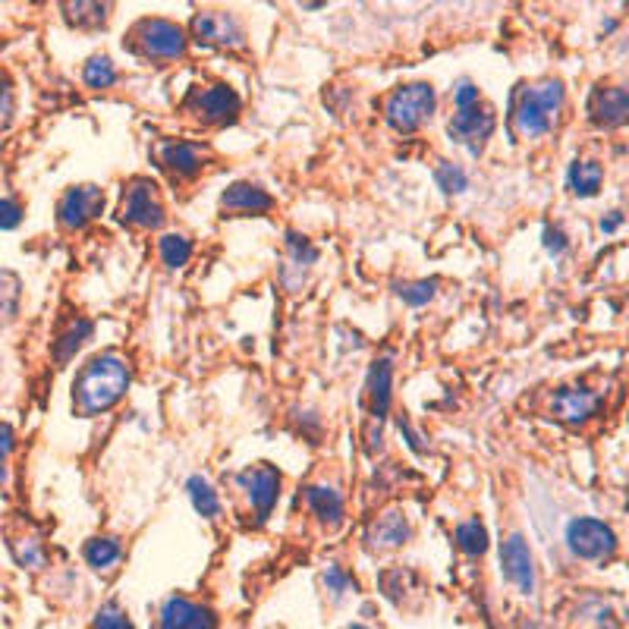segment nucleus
<instances>
[{
    "mask_svg": "<svg viewBox=\"0 0 629 629\" xmlns=\"http://www.w3.org/2000/svg\"><path fill=\"white\" fill-rule=\"evenodd\" d=\"M435 180H438V187L444 189L447 195L466 192V187H470V177H466V170H463L460 164H450V161L438 164V170H435Z\"/></svg>",
    "mask_w": 629,
    "mask_h": 629,
    "instance_id": "30",
    "label": "nucleus"
},
{
    "mask_svg": "<svg viewBox=\"0 0 629 629\" xmlns=\"http://www.w3.org/2000/svg\"><path fill=\"white\" fill-rule=\"evenodd\" d=\"M447 132H450V139L457 145H463L470 155L478 157L482 149H485V142L495 132V114L488 107H482L478 101L466 104V107H457V114H453V120L447 126Z\"/></svg>",
    "mask_w": 629,
    "mask_h": 629,
    "instance_id": "6",
    "label": "nucleus"
},
{
    "mask_svg": "<svg viewBox=\"0 0 629 629\" xmlns=\"http://www.w3.org/2000/svg\"><path fill=\"white\" fill-rule=\"evenodd\" d=\"M13 447H16V435H13V428H10L7 422H0V488H3V485H7V478H10L7 463H10Z\"/></svg>",
    "mask_w": 629,
    "mask_h": 629,
    "instance_id": "35",
    "label": "nucleus"
},
{
    "mask_svg": "<svg viewBox=\"0 0 629 629\" xmlns=\"http://www.w3.org/2000/svg\"><path fill=\"white\" fill-rule=\"evenodd\" d=\"M435 290H438V281H412V283H400L397 293L400 299L412 306V309H422L435 299Z\"/></svg>",
    "mask_w": 629,
    "mask_h": 629,
    "instance_id": "31",
    "label": "nucleus"
},
{
    "mask_svg": "<svg viewBox=\"0 0 629 629\" xmlns=\"http://www.w3.org/2000/svg\"><path fill=\"white\" fill-rule=\"evenodd\" d=\"M544 249L551 252V255H564L566 246H569V240H566V233L561 227H544Z\"/></svg>",
    "mask_w": 629,
    "mask_h": 629,
    "instance_id": "38",
    "label": "nucleus"
},
{
    "mask_svg": "<svg viewBox=\"0 0 629 629\" xmlns=\"http://www.w3.org/2000/svg\"><path fill=\"white\" fill-rule=\"evenodd\" d=\"M192 35L198 44H215V48H243V29L233 16L227 13H202L192 20Z\"/></svg>",
    "mask_w": 629,
    "mask_h": 629,
    "instance_id": "11",
    "label": "nucleus"
},
{
    "mask_svg": "<svg viewBox=\"0 0 629 629\" xmlns=\"http://www.w3.org/2000/svg\"><path fill=\"white\" fill-rule=\"evenodd\" d=\"M120 220L142 227V230H157L164 223V205L157 198L155 183L149 180H132L120 202Z\"/></svg>",
    "mask_w": 629,
    "mask_h": 629,
    "instance_id": "7",
    "label": "nucleus"
},
{
    "mask_svg": "<svg viewBox=\"0 0 629 629\" xmlns=\"http://www.w3.org/2000/svg\"><path fill=\"white\" fill-rule=\"evenodd\" d=\"M129 381H132V372H129L126 359H120L117 352L98 356L79 372L76 384H73L76 412L89 419V415H101V412L114 409L129 390Z\"/></svg>",
    "mask_w": 629,
    "mask_h": 629,
    "instance_id": "1",
    "label": "nucleus"
},
{
    "mask_svg": "<svg viewBox=\"0 0 629 629\" xmlns=\"http://www.w3.org/2000/svg\"><path fill=\"white\" fill-rule=\"evenodd\" d=\"M120 557H124V548H120L117 538L104 535V538H92L86 544V564L92 566V569H111Z\"/></svg>",
    "mask_w": 629,
    "mask_h": 629,
    "instance_id": "25",
    "label": "nucleus"
},
{
    "mask_svg": "<svg viewBox=\"0 0 629 629\" xmlns=\"http://www.w3.org/2000/svg\"><path fill=\"white\" fill-rule=\"evenodd\" d=\"M457 544H460L463 554L482 557V554L488 551V529H485L478 519H470V523H463V526L457 529Z\"/></svg>",
    "mask_w": 629,
    "mask_h": 629,
    "instance_id": "27",
    "label": "nucleus"
},
{
    "mask_svg": "<svg viewBox=\"0 0 629 629\" xmlns=\"http://www.w3.org/2000/svg\"><path fill=\"white\" fill-rule=\"evenodd\" d=\"M397 425H400V432H403V435H407L409 447H412V450H415V453H422V450H425V444H422V438H419V435H415V432H412V425H409V422H407V419H403V415H400V419H397Z\"/></svg>",
    "mask_w": 629,
    "mask_h": 629,
    "instance_id": "41",
    "label": "nucleus"
},
{
    "mask_svg": "<svg viewBox=\"0 0 629 629\" xmlns=\"http://www.w3.org/2000/svg\"><path fill=\"white\" fill-rule=\"evenodd\" d=\"M501 569L506 582H513L523 595L535 592V564L532 551L523 535H510L501 544Z\"/></svg>",
    "mask_w": 629,
    "mask_h": 629,
    "instance_id": "9",
    "label": "nucleus"
},
{
    "mask_svg": "<svg viewBox=\"0 0 629 629\" xmlns=\"http://www.w3.org/2000/svg\"><path fill=\"white\" fill-rule=\"evenodd\" d=\"M94 629H132V624L126 620V614L117 607V604H104V607L98 611Z\"/></svg>",
    "mask_w": 629,
    "mask_h": 629,
    "instance_id": "34",
    "label": "nucleus"
},
{
    "mask_svg": "<svg viewBox=\"0 0 629 629\" xmlns=\"http://www.w3.org/2000/svg\"><path fill=\"white\" fill-rule=\"evenodd\" d=\"M161 629H218V617L189 598H167L161 611Z\"/></svg>",
    "mask_w": 629,
    "mask_h": 629,
    "instance_id": "12",
    "label": "nucleus"
},
{
    "mask_svg": "<svg viewBox=\"0 0 629 629\" xmlns=\"http://www.w3.org/2000/svg\"><path fill=\"white\" fill-rule=\"evenodd\" d=\"M566 183L576 195L582 198H592L598 195V189L604 183V167L598 161H573L569 170H566Z\"/></svg>",
    "mask_w": 629,
    "mask_h": 629,
    "instance_id": "21",
    "label": "nucleus"
},
{
    "mask_svg": "<svg viewBox=\"0 0 629 629\" xmlns=\"http://www.w3.org/2000/svg\"><path fill=\"white\" fill-rule=\"evenodd\" d=\"M475 101H478V89L472 86L470 79H463V82L453 89V104H457V107H466V104H475Z\"/></svg>",
    "mask_w": 629,
    "mask_h": 629,
    "instance_id": "40",
    "label": "nucleus"
},
{
    "mask_svg": "<svg viewBox=\"0 0 629 629\" xmlns=\"http://www.w3.org/2000/svg\"><path fill=\"white\" fill-rule=\"evenodd\" d=\"M352 629H365V627H352Z\"/></svg>",
    "mask_w": 629,
    "mask_h": 629,
    "instance_id": "44",
    "label": "nucleus"
},
{
    "mask_svg": "<svg viewBox=\"0 0 629 629\" xmlns=\"http://www.w3.org/2000/svg\"><path fill=\"white\" fill-rule=\"evenodd\" d=\"M92 331H94V324L89 321V318H76L66 331H63L61 337L54 341V359L57 362H69L82 346H86V341L92 337Z\"/></svg>",
    "mask_w": 629,
    "mask_h": 629,
    "instance_id": "23",
    "label": "nucleus"
},
{
    "mask_svg": "<svg viewBox=\"0 0 629 629\" xmlns=\"http://www.w3.org/2000/svg\"><path fill=\"white\" fill-rule=\"evenodd\" d=\"M187 491H189V501H192V506L202 513V516H218L220 513V498L218 491L202 478V475H192L187 482Z\"/></svg>",
    "mask_w": 629,
    "mask_h": 629,
    "instance_id": "26",
    "label": "nucleus"
},
{
    "mask_svg": "<svg viewBox=\"0 0 629 629\" xmlns=\"http://www.w3.org/2000/svg\"><path fill=\"white\" fill-rule=\"evenodd\" d=\"M629 117V94L620 86L611 89H595L589 98V120L601 129H617L627 124Z\"/></svg>",
    "mask_w": 629,
    "mask_h": 629,
    "instance_id": "13",
    "label": "nucleus"
},
{
    "mask_svg": "<svg viewBox=\"0 0 629 629\" xmlns=\"http://www.w3.org/2000/svg\"><path fill=\"white\" fill-rule=\"evenodd\" d=\"M620 223H624V215H620V211H611V218L601 220V230H604V233H614Z\"/></svg>",
    "mask_w": 629,
    "mask_h": 629,
    "instance_id": "42",
    "label": "nucleus"
},
{
    "mask_svg": "<svg viewBox=\"0 0 629 629\" xmlns=\"http://www.w3.org/2000/svg\"><path fill=\"white\" fill-rule=\"evenodd\" d=\"M161 164L177 177H195L202 170V152L192 142H164L161 145Z\"/></svg>",
    "mask_w": 629,
    "mask_h": 629,
    "instance_id": "19",
    "label": "nucleus"
},
{
    "mask_svg": "<svg viewBox=\"0 0 629 629\" xmlns=\"http://www.w3.org/2000/svg\"><path fill=\"white\" fill-rule=\"evenodd\" d=\"M111 0H63V16L76 29H98L107 23Z\"/></svg>",
    "mask_w": 629,
    "mask_h": 629,
    "instance_id": "20",
    "label": "nucleus"
},
{
    "mask_svg": "<svg viewBox=\"0 0 629 629\" xmlns=\"http://www.w3.org/2000/svg\"><path fill=\"white\" fill-rule=\"evenodd\" d=\"M409 535H412V529H409L407 516L400 510H390V513L377 516L375 523L369 526L365 541L375 551H390V548H403L409 541Z\"/></svg>",
    "mask_w": 629,
    "mask_h": 629,
    "instance_id": "15",
    "label": "nucleus"
},
{
    "mask_svg": "<svg viewBox=\"0 0 629 629\" xmlns=\"http://www.w3.org/2000/svg\"><path fill=\"white\" fill-rule=\"evenodd\" d=\"M240 485L246 488L258 519L265 523L281 498V472L271 470V466H252V470L240 472Z\"/></svg>",
    "mask_w": 629,
    "mask_h": 629,
    "instance_id": "10",
    "label": "nucleus"
},
{
    "mask_svg": "<svg viewBox=\"0 0 629 629\" xmlns=\"http://www.w3.org/2000/svg\"><path fill=\"white\" fill-rule=\"evenodd\" d=\"M601 407V397L592 394V390H586V387H564L557 397H554V403H551V412L566 422V425H582L586 419H592Z\"/></svg>",
    "mask_w": 629,
    "mask_h": 629,
    "instance_id": "14",
    "label": "nucleus"
},
{
    "mask_svg": "<svg viewBox=\"0 0 629 629\" xmlns=\"http://www.w3.org/2000/svg\"><path fill=\"white\" fill-rule=\"evenodd\" d=\"M23 223V208L13 198H0V230H16Z\"/></svg>",
    "mask_w": 629,
    "mask_h": 629,
    "instance_id": "36",
    "label": "nucleus"
},
{
    "mask_svg": "<svg viewBox=\"0 0 629 629\" xmlns=\"http://www.w3.org/2000/svg\"><path fill=\"white\" fill-rule=\"evenodd\" d=\"M82 79H86V86H89V89H111V86L117 82V69H114L111 57L98 54V57H92V61L86 63Z\"/></svg>",
    "mask_w": 629,
    "mask_h": 629,
    "instance_id": "28",
    "label": "nucleus"
},
{
    "mask_svg": "<svg viewBox=\"0 0 629 629\" xmlns=\"http://www.w3.org/2000/svg\"><path fill=\"white\" fill-rule=\"evenodd\" d=\"M286 246L293 252V265H299V268H309L318 261V249H314L312 243L306 240V236H299V233H286Z\"/></svg>",
    "mask_w": 629,
    "mask_h": 629,
    "instance_id": "33",
    "label": "nucleus"
},
{
    "mask_svg": "<svg viewBox=\"0 0 629 629\" xmlns=\"http://www.w3.org/2000/svg\"><path fill=\"white\" fill-rule=\"evenodd\" d=\"M387 124L397 132H415L435 111V89L428 82L403 86L387 98Z\"/></svg>",
    "mask_w": 629,
    "mask_h": 629,
    "instance_id": "3",
    "label": "nucleus"
},
{
    "mask_svg": "<svg viewBox=\"0 0 629 629\" xmlns=\"http://www.w3.org/2000/svg\"><path fill=\"white\" fill-rule=\"evenodd\" d=\"M161 258L167 268H183L192 258V243L183 233H167V236H161Z\"/></svg>",
    "mask_w": 629,
    "mask_h": 629,
    "instance_id": "29",
    "label": "nucleus"
},
{
    "mask_svg": "<svg viewBox=\"0 0 629 629\" xmlns=\"http://www.w3.org/2000/svg\"><path fill=\"white\" fill-rule=\"evenodd\" d=\"M303 3H309V7H314V3H318V0H303Z\"/></svg>",
    "mask_w": 629,
    "mask_h": 629,
    "instance_id": "43",
    "label": "nucleus"
},
{
    "mask_svg": "<svg viewBox=\"0 0 629 629\" xmlns=\"http://www.w3.org/2000/svg\"><path fill=\"white\" fill-rule=\"evenodd\" d=\"M564 107V86L557 79L538 82V86H519L510 101V124L519 139H538L551 132Z\"/></svg>",
    "mask_w": 629,
    "mask_h": 629,
    "instance_id": "2",
    "label": "nucleus"
},
{
    "mask_svg": "<svg viewBox=\"0 0 629 629\" xmlns=\"http://www.w3.org/2000/svg\"><path fill=\"white\" fill-rule=\"evenodd\" d=\"M390 381H394V362L390 359H377L369 369V407L377 422L390 412Z\"/></svg>",
    "mask_w": 629,
    "mask_h": 629,
    "instance_id": "17",
    "label": "nucleus"
},
{
    "mask_svg": "<svg viewBox=\"0 0 629 629\" xmlns=\"http://www.w3.org/2000/svg\"><path fill=\"white\" fill-rule=\"evenodd\" d=\"M20 299H23V281L0 268V324H10L20 314Z\"/></svg>",
    "mask_w": 629,
    "mask_h": 629,
    "instance_id": "24",
    "label": "nucleus"
},
{
    "mask_svg": "<svg viewBox=\"0 0 629 629\" xmlns=\"http://www.w3.org/2000/svg\"><path fill=\"white\" fill-rule=\"evenodd\" d=\"M566 544L582 561H607L617 551V535H614L611 526H604L601 519L582 516V519H573L566 526Z\"/></svg>",
    "mask_w": 629,
    "mask_h": 629,
    "instance_id": "5",
    "label": "nucleus"
},
{
    "mask_svg": "<svg viewBox=\"0 0 629 629\" xmlns=\"http://www.w3.org/2000/svg\"><path fill=\"white\" fill-rule=\"evenodd\" d=\"M104 211V192L98 187H73L63 192L57 202V220L66 230H82L89 220H94Z\"/></svg>",
    "mask_w": 629,
    "mask_h": 629,
    "instance_id": "8",
    "label": "nucleus"
},
{
    "mask_svg": "<svg viewBox=\"0 0 629 629\" xmlns=\"http://www.w3.org/2000/svg\"><path fill=\"white\" fill-rule=\"evenodd\" d=\"M306 501L314 510V516L331 523V526H337L344 519V498H341V491H334L328 485H309L306 488Z\"/></svg>",
    "mask_w": 629,
    "mask_h": 629,
    "instance_id": "22",
    "label": "nucleus"
},
{
    "mask_svg": "<svg viewBox=\"0 0 629 629\" xmlns=\"http://www.w3.org/2000/svg\"><path fill=\"white\" fill-rule=\"evenodd\" d=\"M220 208L223 211H240V215H265L274 208V198L261 187L252 183H233L220 195Z\"/></svg>",
    "mask_w": 629,
    "mask_h": 629,
    "instance_id": "16",
    "label": "nucleus"
},
{
    "mask_svg": "<svg viewBox=\"0 0 629 629\" xmlns=\"http://www.w3.org/2000/svg\"><path fill=\"white\" fill-rule=\"evenodd\" d=\"M10 548H13V557L23 566H29V569H38V566L44 564V548H41L38 538H20Z\"/></svg>",
    "mask_w": 629,
    "mask_h": 629,
    "instance_id": "32",
    "label": "nucleus"
},
{
    "mask_svg": "<svg viewBox=\"0 0 629 629\" xmlns=\"http://www.w3.org/2000/svg\"><path fill=\"white\" fill-rule=\"evenodd\" d=\"M132 48L145 57L174 61V57L187 54V35L180 26H174L167 20H142L132 29Z\"/></svg>",
    "mask_w": 629,
    "mask_h": 629,
    "instance_id": "4",
    "label": "nucleus"
},
{
    "mask_svg": "<svg viewBox=\"0 0 629 629\" xmlns=\"http://www.w3.org/2000/svg\"><path fill=\"white\" fill-rule=\"evenodd\" d=\"M10 117H13V89H10V82L0 76V129L10 124Z\"/></svg>",
    "mask_w": 629,
    "mask_h": 629,
    "instance_id": "39",
    "label": "nucleus"
},
{
    "mask_svg": "<svg viewBox=\"0 0 629 629\" xmlns=\"http://www.w3.org/2000/svg\"><path fill=\"white\" fill-rule=\"evenodd\" d=\"M198 111L211 124H227L240 114V94L227 86H215V89L198 94Z\"/></svg>",
    "mask_w": 629,
    "mask_h": 629,
    "instance_id": "18",
    "label": "nucleus"
},
{
    "mask_svg": "<svg viewBox=\"0 0 629 629\" xmlns=\"http://www.w3.org/2000/svg\"><path fill=\"white\" fill-rule=\"evenodd\" d=\"M324 586H328L334 595H344V592L352 589V579L346 576L341 566H328V573H324Z\"/></svg>",
    "mask_w": 629,
    "mask_h": 629,
    "instance_id": "37",
    "label": "nucleus"
}]
</instances>
